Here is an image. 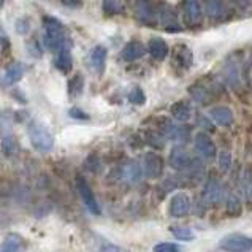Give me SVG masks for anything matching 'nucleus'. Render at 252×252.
I'll return each mask as SVG.
<instances>
[{
  "instance_id": "obj_1",
  "label": "nucleus",
  "mask_w": 252,
  "mask_h": 252,
  "mask_svg": "<svg viewBox=\"0 0 252 252\" xmlns=\"http://www.w3.org/2000/svg\"><path fill=\"white\" fill-rule=\"evenodd\" d=\"M43 29H45V46L49 51L57 53L63 46L71 45V41L67 37V31L63 24L57 18L53 16H45L43 18Z\"/></svg>"
},
{
  "instance_id": "obj_2",
  "label": "nucleus",
  "mask_w": 252,
  "mask_h": 252,
  "mask_svg": "<svg viewBox=\"0 0 252 252\" xmlns=\"http://www.w3.org/2000/svg\"><path fill=\"white\" fill-rule=\"evenodd\" d=\"M29 140H31L33 149H37L38 153H49L54 148V136L51 130L41 124L38 121H33L31 126H29Z\"/></svg>"
},
{
  "instance_id": "obj_3",
  "label": "nucleus",
  "mask_w": 252,
  "mask_h": 252,
  "mask_svg": "<svg viewBox=\"0 0 252 252\" xmlns=\"http://www.w3.org/2000/svg\"><path fill=\"white\" fill-rule=\"evenodd\" d=\"M11 111L5 110L0 113V133H2V151L5 156H13L18 149V141L11 126Z\"/></svg>"
},
{
  "instance_id": "obj_4",
  "label": "nucleus",
  "mask_w": 252,
  "mask_h": 252,
  "mask_svg": "<svg viewBox=\"0 0 252 252\" xmlns=\"http://www.w3.org/2000/svg\"><path fill=\"white\" fill-rule=\"evenodd\" d=\"M219 246L227 252H249L252 251V238L241 233H230L220 240Z\"/></svg>"
},
{
  "instance_id": "obj_5",
  "label": "nucleus",
  "mask_w": 252,
  "mask_h": 252,
  "mask_svg": "<svg viewBox=\"0 0 252 252\" xmlns=\"http://www.w3.org/2000/svg\"><path fill=\"white\" fill-rule=\"evenodd\" d=\"M76 187H78V192H80V195L84 201L86 208L91 211V214L94 216H100L102 214V210H100V205L98 201L95 198V195H94V192L91 189V186L88 184V181H86L84 178H78L76 181Z\"/></svg>"
},
{
  "instance_id": "obj_6",
  "label": "nucleus",
  "mask_w": 252,
  "mask_h": 252,
  "mask_svg": "<svg viewBox=\"0 0 252 252\" xmlns=\"http://www.w3.org/2000/svg\"><path fill=\"white\" fill-rule=\"evenodd\" d=\"M170 167L175 168L178 171H186V170H190L193 167L195 160L192 159L189 156V153L183 148V146H176L171 149V154H170Z\"/></svg>"
},
{
  "instance_id": "obj_7",
  "label": "nucleus",
  "mask_w": 252,
  "mask_h": 252,
  "mask_svg": "<svg viewBox=\"0 0 252 252\" xmlns=\"http://www.w3.org/2000/svg\"><path fill=\"white\" fill-rule=\"evenodd\" d=\"M193 143H195L197 153L206 160L214 159L216 154H218V149H216L214 141L211 140V136L208 133H205V132H198L195 135V141H193Z\"/></svg>"
},
{
  "instance_id": "obj_8",
  "label": "nucleus",
  "mask_w": 252,
  "mask_h": 252,
  "mask_svg": "<svg viewBox=\"0 0 252 252\" xmlns=\"http://www.w3.org/2000/svg\"><path fill=\"white\" fill-rule=\"evenodd\" d=\"M24 71L26 67L21 62H14L8 65L0 75V88H10V86L21 81V78L24 76Z\"/></svg>"
},
{
  "instance_id": "obj_9",
  "label": "nucleus",
  "mask_w": 252,
  "mask_h": 252,
  "mask_svg": "<svg viewBox=\"0 0 252 252\" xmlns=\"http://www.w3.org/2000/svg\"><path fill=\"white\" fill-rule=\"evenodd\" d=\"M190 211V200L186 193H175L170 200V206H168V213L171 218L179 219L184 218V216Z\"/></svg>"
},
{
  "instance_id": "obj_10",
  "label": "nucleus",
  "mask_w": 252,
  "mask_h": 252,
  "mask_svg": "<svg viewBox=\"0 0 252 252\" xmlns=\"http://www.w3.org/2000/svg\"><path fill=\"white\" fill-rule=\"evenodd\" d=\"M201 6L198 0H186L183 5V19L187 26H195L201 21Z\"/></svg>"
},
{
  "instance_id": "obj_11",
  "label": "nucleus",
  "mask_w": 252,
  "mask_h": 252,
  "mask_svg": "<svg viewBox=\"0 0 252 252\" xmlns=\"http://www.w3.org/2000/svg\"><path fill=\"white\" fill-rule=\"evenodd\" d=\"M143 170H145L148 178H159L163 171V160L159 154L149 153L145 156L143 160Z\"/></svg>"
},
{
  "instance_id": "obj_12",
  "label": "nucleus",
  "mask_w": 252,
  "mask_h": 252,
  "mask_svg": "<svg viewBox=\"0 0 252 252\" xmlns=\"http://www.w3.org/2000/svg\"><path fill=\"white\" fill-rule=\"evenodd\" d=\"M222 197H224V189H222L220 183L218 179L210 178L206 181L205 189H203V200L211 205H216L222 200Z\"/></svg>"
},
{
  "instance_id": "obj_13",
  "label": "nucleus",
  "mask_w": 252,
  "mask_h": 252,
  "mask_svg": "<svg viewBox=\"0 0 252 252\" xmlns=\"http://www.w3.org/2000/svg\"><path fill=\"white\" fill-rule=\"evenodd\" d=\"M173 62L176 63L179 68L187 70L192 67L193 63V54L192 49L187 45H176L175 51H173Z\"/></svg>"
},
{
  "instance_id": "obj_14",
  "label": "nucleus",
  "mask_w": 252,
  "mask_h": 252,
  "mask_svg": "<svg viewBox=\"0 0 252 252\" xmlns=\"http://www.w3.org/2000/svg\"><path fill=\"white\" fill-rule=\"evenodd\" d=\"M71 45L63 46L62 49L56 53L54 57V65L56 68L62 71V73H68V71L73 68V57H71V51H70Z\"/></svg>"
},
{
  "instance_id": "obj_15",
  "label": "nucleus",
  "mask_w": 252,
  "mask_h": 252,
  "mask_svg": "<svg viewBox=\"0 0 252 252\" xmlns=\"http://www.w3.org/2000/svg\"><path fill=\"white\" fill-rule=\"evenodd\" d=\"M210 118L216 122L218 126L222 127H230L233 124V111L227 106H214L210 110Z\"/></svg>"
},
{
  "instance_id": "obj_16",
  "label": "nucleus",
  "mask_w": 252,
  "mask_h": 252,
  "mask_svg": "<svg viewBox=\"0 0 252 252\" xmlns=\"http://www.w3.org/2000/svg\"><path fill=\"white\" fill-rule=\"evenodd\" d=\"M106 56H108V51L106 48L98 45L95 46L91 51V56H89V61H91V67L94 68L97 75H103L105 71V63H106Z\"/></svg>"
},
{
  "instance_id": "obj_17",
  "label": "nucleus",
  "mask_w": 252,
  "mask_h": 252,
  "mask_svg": "<svg viewBox=\"0 0 252 252\" xmlns=\"http://www.w3.org/2000/svg\"><path fill=\"white\" fill-rule=\"evenodd\" d=\"M146 54V48L143 43L136 41V40H132L128 41L127 45L124 46V49H122V59H124L126 62H132V61H136V59H141L143 56Z\"/></svg>"
},
{
  "instance_id": "obj_18",
  "label": "nucleus",
  "mask_w": 252,
  "mask_h": 252,
  "mask_svg": "<svg viewBox=\"0 0 252 252\" xmlns=\"http://www.w3.org/2000/svg\"><path fill=\"white\" fill-rule=\"evenodd\" d=\"M24 249H26L24 238L18 233L6 235L3 243L0 244V252H24Z\"/></svg>"
},
{
  "instance_id": "obj_19",
  "label": "nucleus",
  "mask_w": 252,
  "mask_h": 252,
  "mask_svg": "<svg viewBox=\"0 0 252 252\" xmlns=\"http://www.w3.org/2000/svg\"><path fill=\"white\" fill-rule=\"evenodd\" d=\"M206 14L213 21H224L228 16V10L222 0H208L206 2Z\"/></svg>"
},
{
  "instance_id": "obj_20",
  "label": "nucleus",
  "mask_w": 252,
  "mask_h": 252,
  "mask_svg": "<svg viewBox=\"0 0 252 252\" xmlns=\"http://www.w3.org/2000/svg\"><path fill=\"white\" fill-rule=\"evenodd\" d=\"M143 176V168L136 162H128L121 168V178L128 184L138 183Z\"/></svg>"
},
{
  "instance_id": "obj_21",
  "label": "nucleus",
  "mask_w": 252,
  "mask_h": 252,
  "mask_svg": "<svg viewBox=\"0 0 252 252\" xmlns=\"http://www.w3.org/2000/svg\"><path fill=\"white\" fill-rule=\"evenodd\" d=\"M163 133L168 140H173V141H186L187 138H189V128L184 127V126L170 124V122L165 124Z\"/></svg>"
},
{
  "instance_id": "obj_22",
  "label": "nucleus",
  "mask_w": 252,
  "mask_h": 252,
  "mask_svg": "<svg viewBox=\"0 0 252 252\" xmlns=\"http://www.w3.org/2000/svg\"><path fill=\"white\" fill-rule=\"evenodd\" d=\"M148 51L156 61H163L168 54V46L162 38H151L148 43Z\"/></svg>"
},
{
  "instance_id": "obj_23",
  "label": "nucleus",
  "mask_w": 252,
  "mask_h": 252,
  "mask_svg": "<svg viewBox=\"0 0 252 252\" xmlns=\"http://www.w3.org/2000/svg\"><path fill=\"white\" fill-rule=\"evenodd\" d=\"M159 21L167 31H179L176 14L170 8V6H162L160 11H159Z\"/></svg>"
},
{
  "instance_id": "obj_24",
  "label": "nucleus",
  "mask_w": 252,
  "mask_h": 252,
  "mask_svg": "<svg viewBox=\"0 0 252 252\" xmlns=\"http://www.w3.org/2000/svg\"><path fill=\"white\" fill-rule=\"evenodd\" d=\"M135 13L141 23H151L154 18V10L149 0H138L135 5Z\"/></svg>"
},
{
  "instance_id": "obj_25",
  "label": "nucleus",
  "mask_w": 252,
  "mask_h": 252,
  "mask_svg": "<svg viewBox=\"0 0 252 252\" xmlns=\"http://www.w3.org/2000/svg\"><path fill=\"white\" fill-rule=\"evenodd\" d=\"M192 106L190 103H187V102H176L175 105L171 106V114H173V118H175L176 121L179 122H186V121H189L192 118Z\"/></svg>"
},
{
  "instance_id": "obj_26",
  "label": "nucleus",
  "mask_w": 252,
  "mask_h": 252,
  "mask_svg": "<svg viewBox=\"0 0 252 252\" xmlns=\"http://www.w3.org/2000/svg\"><path fill=\"white\" fill-rule=\"evenodd\" d=\"M243 190H244V195H246L248 203L252 205V167H248L243 173Z\"/></svg>"
},
{
  "instance_id": "obj_27",
  "label": "nucleus",
  "mask_w": 252,
  "mask_h": 252,
  "mask_svg": "<svg viewBox=\"0 0 252 252\" xmlns=\"http://www.w3.org/2000/svg\"><path fill=\"white\" fill-rule=\"evenodd\" d=\"M102 8L106 14H119L124 11V0H103Z\"/></svg>"
},
{
  "instance_id": "obj_28",
  "label": "nucleus",
  "mask_w": 252,
  "mask_h": 252,
  "mask_svg": "<svg viewBox=\"0 0 252 252\" xmlns=\"http://www.w3.org/2000/svg\"><path fill=\"white\" fill-rule=\"evenodd\" d=\"M83 88H84V78L78 73L76 76L71 78L68 83V94L71 97H78V95H81Z\"/></svg>"
},
{
  "instance_id": "obj_29",
  "label": "nucleus",
  "mask_w": 252,
  "mask_h": 252,
  "mask_svg": "<svg viewBox=\"0 0 252 252\" xmlns=\"http://www.w3.org/2000/svg\"><path fill=\"white\" fill-rule=\"evenodd\" d=\"M171 233L175 235V238L181 240V241H190L195 238L193 232L187 227H171Z\"/></svg>"
},
{
  "instance_id": "obj_30",
  "label": "nucleus",
  "mask_w": 252,
  "mask_h": 252,
  "mask_svg": "<svg viewBox=\"0 0 252 252\" xmlns=\"http://www.w3.org/2000/svg\"><path fill=\"white\" fill-rule=\"evenodd\" d=\"M227 211L230 216H238L241 213V201L233 193L227 197Z\"/></svg>"
},
{
  "instance_id": "obj_31",
  "label": "nucleus",
  "mask_w": 252,
  "mask_h": 252,
  "mask_svg": "<svg viewBox=\"0 0 252 252\" xmlns=\"http://www.w3.org/2000/svg\"><path fill=\"white\" fill-rule=\"evenodd\" d=\"M128 102L133 105H145L146 103V95L141 91V88H133L128 92Z\"/></svg>"
},
{
  "instance_id": "obj_32",
  "label": "nucleus",
  "mask_w": 252,
  "mask_h": 252,
  "mask_svg": "<svg viewBox=\"0 0 252 252\" xmlns=\"http://www.w3.org/2000/svg\"><path fill=\"white\" fill-rule=\"evenodd\" d=\"M183 251H184L183 246L175 243H159L153 249V252H183Z\"/></svg>"
},
{
  "instance_id": "obj_33",
  "label": "nucleus",
  "mask_w": 252,
  "mask_h": 252,
  "mask_svg": "<svg viewBox=\"0 0 252 252\" xmlns=\"http://www.w3.org/2000/svg\"><path fill=\"white\" fill-rule=\"evenodd\" d=\"M31 27H32L31 19H29L27 16L19 18V19L16 21V24H14V29H16V32H18L19 35H27L29 32H31Z\"/></svg>"
},
{
  "instance_id": "obj_34",
  "label": "nucleus",
  "mask_w": 252,
  "mask_h": 252,
  "mask_svg": "<svg viewBox=\"0 0 252 252\" xmlns=\"http://www.w3.org/2000/svg\"><path fill=\"white\" fill-rule=\"evenodd\" d=\"M219 167L222 171H228L230 167H232V156L227 151H222L219 154Z\"/></svg>"
},
{
  "instance_id": "obj_35",
  "label": "nucleus",
  "mask_w": 252,
  "mask_h": 252,
  "mask_svg": "<svg viewBox=\"0 0 252 252\" xmlns=\"http://www.w3.org/2000/svg\"><path fill=\"white\" fill-rule=\"evenodd\" d=\"M68 114H70V118H73V119H80V121L89 119V114H88V113H84V111L81 110V108H76V106L70 108Z\"/></svg>"
},
{
  "instance_id": "obj_36",
  "label": "nucleus",
  "mask_w": 252,
  "mask_h": 252,
  "mask_svg": "<svg viewBox=\"0 0 252 252\" xmlns=\"http://www.w3.org/2000/svg\"><path fill=\"white\" fill-rule=\"evenodd\" d=\"M100 252H130L121 246H116V244H111V243H106L100 248Z\"/></svg>"
},
{
  "instance_id": "obj_37",
  "label": "nucleus",
  "mask_w": 252,
  "mask_h": 252,
  "mask_svg": "<svg viewBox=\"0 0 252 252\" xmlns=\"http://www.w3.org/2000/svg\"><path fill=\"white\" fill-rule=\"evenodd\" d=\"M29 49H31L32 56H35V57H40L41 56V51H40V48H38V43L35 41V40H32L31 43H29Z\"/></svg>"
},
{
  "instance_id": "obj_38",
  "label": "nucleus",
  "mask_w": 252,
  "mask_h": 252,
  "mask_svg": "<svg viewBox=\"0 0 252 252\" xmlns=\"http://www.w3.org/2000/svg\"><path fill=\"white\" fill-rule=\"evenodd\" d=\"M232 3H235L238 8H241V10H246L248 6L251 5V0H230Z\"/></svg>"
},
{
  "instance_id": "obj_39",
  "label": "nucleus",
  "mask_w": 252,
  "mask_h": 252,
  "mask_svg": "<svg viewBox=\"0 0 252 252\" xmlns=\"http://www.w3.org/2000/svg\"><path fill=\"white\" fill-rule=\"evenodd\" d=\"M3 5H5V0H0V8H3Z\"/></svg>"
},
{
  "instance_id": "obj_40",
  "label": "nucleus",
  "mask_w": 252,
  "mask_h": 252,
  "mask_svg": "<svg viewBox=\"0 0 252 252\" xmlns=\"http://www.w3.org/2000/svg\"><path fill=\"white\" fill-rule=\"evenodd\" d=\"M3 37H5V35H3V33H2V31H0V40H2V38H3Z\"/></svg>"
}]
</instances>
